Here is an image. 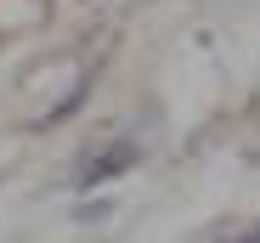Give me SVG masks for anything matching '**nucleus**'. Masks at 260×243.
<instances>
[{
	"label": "nucleus",
	"instance_id": "f257e3e1",
	"mask_svg": "<svg viewBox=\"0 0 260 243\" xmlns=\"http://www.w3.org/2000/svg\"><path fill=\"white\" fill-rule=\"evenodd\" d=\"M142 158V147L130 142V136H119V142H108V147H96L91 158L79 164V187H102V181H113V176H124L130 164Z\"/></svg>",
	"mask_w": 260,
	"mask_h": 243
},
{
	"label": "nucleus",
	"instance_id": "f03ea898",
	"mask_svg": "<svg viewBox=\"0 0 260 243\" xmlns=\"http://www.w3.org/2000/svg\"><path fill=\"white\" fill-rule=\"evenodd\" d=\"M254 237H260V226H254Z\"/></svg>",
	"mask_w": 260,
	"mask_h": 243
}]
</instances>
